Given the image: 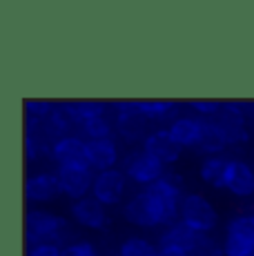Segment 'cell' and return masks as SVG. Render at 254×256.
I'll return each mask as SVG.
<instances>
[{
  "instance_id": "cell-1",
  "label": "cell",
  "mask_w": 254,
  "mask_h": 256,
  "mask_svg": "<svg viewBox=\"0 0 254 256\" xmlns=\"http://www.w3.org/2000/svg\"><path fill=\"white\" fill-rule=\"evenodd\" d=\"M123 216L127 223L136 225V228H160L168 225V216L160 205V200L154 196V192L150 187H145L143 192L134 194L125 203Z\"/></svg>"
},
{
  "instance_id": "cell-2",
  "label": "cell",
  "mask_w": 254,
  "mask_h": 256,
  "mask_svg": "<svg viewBox=\"0 0 254 256\" xmlns=\"http://www.w3.org/2000/svg\"><path fill=\"white\" fill-rule=\"evenodd\" d=\"M25 230L29 245H42V243L60 245L67 236V220L58 214H52V212L32 210L27 212Z\"/></svg>"
},
{
  "instance_id": "cell-3",
  "label": "cell",
  "mask_w": 254,
  "mask_h": 256,
  "mask_svg": "<svg viewBox=\"0 0 254 256\" xmlns=\"http://www.w3.org/2000/svg\"><path fill=\"white\" fill-rule=\"evenodd\" d=\"M178 216L185 225L196 230L198 234L212 232L218 220V214H216V210H214V205L201 194H185L183 203H180Z\"/></svg>"
},
{
  "instance_id": "cell-4",
  "label": "cell",
  "mask_w": 254,
  "mask_h": 256,
  "mask_svg": "<svg viewBox=\"0 0 254 256\" xmlns=\"http://www.w3.org/2000/svg\"><path fill=\"white\" fill-rule=\"evenodd\" d=\"M223 252L226 256H254V223L248 214L228 220Z\"/></svg>"
},
{
  "instance_id": "cell-5",
  "label": "cell",
  "mask_w": 254,
  "mask_h": 256,
  "mask_svg": "<svg viewBox=\"0 0 254 256\" xmlns=\"http://www.w3.org/2000/svg\"><path fill=\"white\" fill-rule=\"evenodd\" d=\"M123 172L130 180L143 187H150L165 176V165L160 160H156L154 156H150L145 150H136L125 158Z\"/></svg>"
},
{
  "instance_id": "cell-6",
  "label": "cell",
  "mask_w": 254,
  "mask_h": 256,
  "mask_svg": "<svg viewBox=\"0 0 254 256\" xmlns=\"http://www.w3.org/2000/svg\"><path fill=\"white\" fill-rule=\"evenodd\" d=\"M58 178H60L62 194H67L70 198H85L87 192H92L94 187V170L82 160V163H72V165H60L56 170Z\"/></svg>"
},
{
  "instance_id": "cell-7",
  "label": "cell",
  "mask_w": 254,
  "mask_h": 256,
  "mask_svg": "<svg viewBox=\"0 0 254 256\" xmlns=\"http://www.w3.org/2000/svg\"><path fill=\"white\" fill-rule=\"evenodd\" d=\"M218 127L223 130L228 138V145L238 147L246 145L250 140V132H248L246 122V110H241L238 102H223V107L218 110V114L212 118Z\"/></svg>"
},
{
  "instance_id": "cell-8",
  "label": "cell",
  "mask_w": 254,
  "mask_h": 256,
  "mask_svg": "<svg viewBox=\"0 0 254 256\" xmlns=\"http://www.w3.org/2000/svg\"><path fill=\"white\" fill-rule=\"evenodd\" d=\"M148 118L143 116L138 107V100H127L116 105V118H114V127L125 140L136 142V140H145V130H148Z\"/></svg>"
},
{
  "instance_id": "cell-9",
  "label": "cell",
  "mask_w": 254,
  "mask_h": 256,
  "mask_svg": "<svg viewBox=\"0 0 254 256\" xmlns=\"http://www.w3.org/2000/svg\"><path fill=\"white\" fill-rule=\"evenodd\" d=\"M125 185H127V176L123 170L98 172L94 178V187H92V196L96 200H100L105 208H112V205L120 203V198L125 194Z\"/></svg>"
},
{
  "instance_id": "cell-10",
  "label": "cell",
  "mask_w": 254,
  "mask_h": 256,
  "mask_svg": "<svg viewBox=\"0 0 254 256\" xmlns=\"http://www.w3.org/2000/svg\"><path fill=\"white\" fill-rule=\"evenodd\" d=\"M72 218L87 230H105L107 223H110L105 205L100 200H96L94 196H85L80 200H74V205H72Z\"/></svg>"
},
{
  "instance_id": "cell-11",
  "label": "cell",
  "mask_w": 254,
  "mask_h": 256,
  "mask_svg": "<svg viewBox=\"0 0 254 256\" xmlns=\"http://www.w3.org/2000/svg\"><path fill=\"white\" fill-rule=\"evenodd\" d=\"M143 150L150 156H154L156 160H160L163 165H172L178 160V156L183 154V147L172 138L168 130H154L152 134H148V138L143 140Z\"/></svg>"
},
{
  "instance_id": "cell-12",
  "label": "cell",
  "mask_w": 254,
  "mask_h": 256,
  "mask_svg": "<svg viewBox=\"0 0 254 256\" xmlns=\"http://www.w3.org/2000/svg\"><path fill=\"white\" fill-rule=\"evenodd\" d=\"M62 192L56 172H38L25 180V196L32 203H47Z\"/></svg>"
},
{
  "instance_id": "cell-13",
  "label": "cell",
  "mask_w": 254,
  "mask_h": 256,
  "mask_svg": "<svg viewBox=\"0 0 254 256\" xmlns=\"http://www.w3.org/2000/svg\"><path fill=\"white\" fill-rule=\"evenodd\" d=\"M226 190L238 198H250L254 196V170L241 158H230Z\"/></svg>"
},
{
  "instance_id": "cell-14",
  "label": "cell",
  "mask_w": 254,
  "mask_h": 256,
  "mask_svg": "<svg viewBox=\"0 0 254 256\" xmlns=\"http://www.w3.org/2000/svg\"><path fill=\"white\" fill-rule=\"evenodd\" d=\"M85 163L98 174V172L116 170L118 163V147L112 138L105 140H87L85 145Z\"/></svg>"
},
{
  "instance_id": "cell-15",
  "label": "cell",
  "mask_w": 254,
  "mask_h": 256,
  "mask_svg": "<svg viewBox=\"0 0 254 256\" xmlns=\"http://www.w3.org/2000/svg\"><path fill=\"white\" fill-rule=\"evenodd\" d=\"M168 132L183 150H196L198 142H201V134H203V118L201 116H196V118L176 116L174 120H170Z\"/></svg>"
},
{
  "instance_id": "cell-16",
  "label": "cell",
  "mask_w": 254,
  "mask_h": 256,
  "mask_svg": "<svg viewBox=\"0 0 254 256\" xmlns=\"http://www.w3.org/2000/svg\"><path fill=\"white\" fill-rule=\"evenodd\" d=\"M203 234H198L196 230H192L190 225H185L183 220H176L170 228H165V232L160 234L158 248H176V250H185V252H192L198 245Z\"/></svg>"
},
{
  "instance_id": "cell-17",
  "label": "cell",
  "mask_w": 254,
  "mask_h": 256,
  "mask_svg": "<svg viewBox=\"0 0 254 256\" xmlns=\"http://www.w3.org/2000/svg\"><path fill=\"white\" fill-rule=\"evenodd\" d=\"M85 145L87 142L82 138H78V136H62V138H58L56 142L52 145V156L60 165H72V163H82L85 160Z\"/></svg>"
},
{
  "instance_id": "cell-18",
  "label": "cell",
  "mask_w": 254,
  "mask_h": 256,
  "mask_svg": "<svg viewBox=\"0 0 254 256\" xmlns=\"http://www.w3.org/2000/svg\"><path fill=\"white\" fill-rule=\"evenodd\" d=\"M228 138L223 134V130L212 120V118H203V134H201V142H198L196 150L208 156H221L228 150Z\"/></svg>"
},
{
  "instance_id": "cell-19",
  "label": "cell",
  "mask_w": 254,
  "mask_h": 256,
  "mask_svg": "<svg viewBox=\"0 0 254 256\" xmlns=\"http://www.w3.org/2000/svg\"><path fill=\"white\" fill-rule=\"evenodd\" d=\"M228 165H230V158H226V156H208V158H203L201 167H198V176H201L205 185L214 187V190H226Z\"/></svg>"
},
{
  "instance_id": "cell-20",
  "label": "cell",
  "mask_w": 254,
  "mask_h": 256,
  "mask_svg": "<svg viewBox=\"0 0 254 256\" xmlns=\"http://www.w3.org/2000/svg\"><path fill=\"white\" fill-rule=\"evenodd\" d=\"M65 110L67 118H70L72 125L82 127L85 122L94 120L98 116H105V105L98 100H76V102H67V105H60Z\"/></svg>"
},
{
  "instance_id": "cell-21",
  "label": "cell",
  "mask_w": 254,
  "mask_h": 256,
  "mask_svg": "<svg viewBox=\"0 0 254 256\" xmlns=\"http://www.w3.org/2000/svg\"><path fill=\"white\" fill-rule=\"evenodd\" d=\"M118 256H158V248L148 238L140 236H130L120 243Z\"/></svg>"
},
{
  "instance_id": "cell-22",
  "label": "cell",
  "mask_w": 254,
  "mask_h": 256,
  "mask_svg": "<svg viewBox=\"0 0 254 256\" xmlns=\"http://www.w3.org/2000/svg\"><path fill=\"white\" fill-rule=\"evenodd\" d=\"M138 107L148 120H168L174 116V102L172 100H138ZM174 120V118H172Z\"/></svg>"
},
{
  "instance_id": "cell-23",
  "label": "cell",
  "mask_w": 254,
  "mask_h": 256,
  "mask_svg": "<svg viewBox=\"0 0 254 256\" xmlns=\"http://www.w3.org/2000/svg\"><path fill=\"white\" fill-rule=\"evenodd\" d=\"M114 122L110 120V118L105 116H98L94 118V120L85 122V125L80 127V132L87 136L90 140H105V138H112V132H114Z\"/></svg>"
},
{
  "instance_id": "cell-24",
  "label": "cell",
  "mask_w": 254,
  "mask_h": 256,
  "mask_svg": "<svg viewBox=\"0 0 254 256\" xmlns=\"http://www.w3.org/2000/svg\"><path fill=\"white\" fill-rule=\"evenodd\" d=\"M25 110H27V122H42L56 107L50 100H34V98H29L25 102Z\"/></svg>"
},
{
  "instance_id": "cell-25",
  "label": "cell",
  "mask_w": 254,
  "mask_h": 256,
  "mask_svg": "<svg viewBox=\"0 0 254 256\" xmlns=\"http://www.w3.org/2000/svg\"><path fill=\"white\" fill-rule=\"evenodd\" d=\"M190 256H226V252H223V248H218L216 240H212L208 234H203L198 245L190 252Z\"/></svg>"
},
{
  "instance_id": "cell-26",
  "label": "cell",
  "mask_w": 254,
  "mask_h": 256,
  "mask_svg": "<svg viewBox=\"0 0 254 256\" xmlns=\"http://www.w3.org/2000/svg\"><path fill=\"white\" fill-rule=\"evenodd\" d=\"M62 256H98L96 245L90 240H74V243L62 245Z\"/></svg>"
},
{
  "instance_id": "cell-27",
  "label": "cell",
  "mask_w": 254,
  "mask_h": 256,
  "mask_svg": "<svg viewBox=\"0 0 254 256\" xmlns=\"http://www.w3.org/2000/svg\"><path fill=\"white\" fill-rule=\"evenodd\" d=\"M190 107H192L194 112H196L201 118H214L218 114V110L223 107V102H218V100H192L190 102Z\"/></svg>"
},
{
  "instance_id": "cell-28",
  "label": "cell",
  "mask_w": 254,
  "mask_h": 256,
  "mask_svg": "<svg viewBox=\"0 0 254 256\" xmlns=\"http://www.w3.org/2000/svg\"><path fill=\"white\" fill-rule=\"evenodd\" d=\"M27 256H62V248L54 243H42V245H29Z\"/></svg>"
},
{
  "instance_id": "cell-29",
  "label": "cell",
  "mask_w": 254,
  "mask_h": 256,
  "mask_svg": "<svg viewBox=\"0 0 254 256\" xmlns=\"http://www.w3.org/2000/svg\"><path fill=\"white\" fill-rule=\"evenodd\" d=\"M158 256H190V252L176 248H158Z\"/></svg>"
},
{
  "instance_id": "cell-30",
  "label": "cell",
  "mask_w": 254,
  "mask_h": 256,
  "mask_svg": "<svg viewBox=\"0 0 254 256\" xmlns=\"http://www.w3.org/2000/svg\"><path fill=\"white\" fill-rule=\"evenodd\" d=\"M248 216H250V220H252V223H254V208H252L250 212H248Z\"/></svg>"
}]
</instances>
